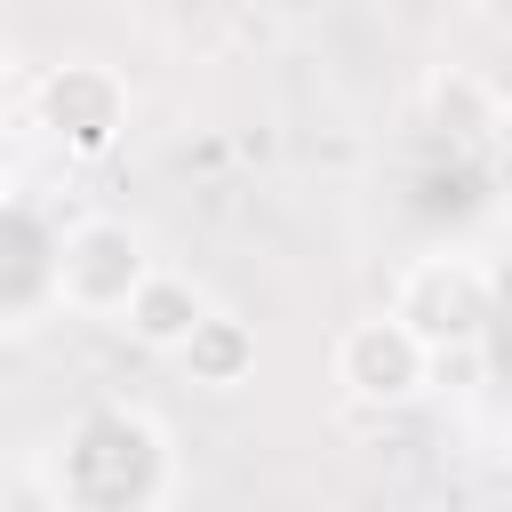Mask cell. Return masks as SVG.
<instances>
[{"label":"cell","mask_w":512,"mask_h":512,"mask_svg":"<svg viewBox=\"0 0 512 512\" xmlns=\"http://www.w3.org/2000/svg\"><path fill=\"white\" fill-rule=\"evenodd\" d=\"M176 368H184L200 392H240V384L256 376V328H248L240 312H224V304H216V312L184 336Z\"/></svg>","instance_id":"52a82bcc"},{"label":"cell","mask_w":512,"mask_h":512,"mask_svg":"<svg viewBox=\"0 0 512 512\" xmlns=\"http://www.w3.org/2000/svg\"><path fill=\"white\" fill-rule=\"evenodd\" d=\"M488 264L456 256V248H432V256H408L400 280H392V320L424 344V352H456V344H488Z\"/></svg>","instance_id":"3957f363"},{"label":"cell","mask_w":512,"mask_h":512,"mask_svg":"<svg viewBox=\"0 0 512 512\" xmlns=\"http://www.w3.org/2000/svg\"><path fill=\"white\" fill-rule=\"evenodd\" d=\"M328 376H336V392L360 400V408H408L416 392H432V352H424L392 312H368V320H344V328H336Z\"/></svg>","instance_id":"277c9868"},{"label":"cell","mask_w":512,"mask_h":512,"mask_svg":"<svg viewBox=\"0 0 512 512\" xmlns=\"http://www.w3.org/2000/svg\"><path fill=\"white\" fill-rule=\"evenodd\" d=\"M32 120L48 128V144L96 160V152H112L120 128H128V80H120L112 64H96V56H64V64L40 72Z\"/></svg>","instance_id":"5b68a950"},{"label":"cell","mask_w":512,"mask_h":512,"mask_svg":"<svg viewBox=\"0 0 512 512\" xmlns=\"http://www.w3.org/2000/svg\"><path fill=\"white\" fill-rule=\"evenodd\" d=\"M152 272H160V256H152L144 224H128V216H80L56 240V256H48V296L64 312H80V320H112V312H128V296Z\"/></svg>","instance_id":"7a4b0ae2"},{"label":"cell","mask_w":512,"mask_h":512,"mask_svg":"<svg viewBox=\"0 0 512 512\" xmlns=\"http://www.w3.org/2000/svg\"><path fill=\"white\" fill-rule=\"evenodd\" d=\"M40 488L64 512H160L176 496V440L152 408L96 400L40 456Z\"/></svg>","instance_id":"6da1fadb"},{"label":"cell","mask_w":512,"mask_h":512,"mask_svg":"<svg viewBox=\"0 0 512 512\" xmlns=\"http://www.w3.org/2000/svg\"><path fill=\"white\" fill-rule=\"evenodd\" d=\"M208 312H216V296H208L192 272H168V264H160V272L128 296V312H120V320H128V336H136L144 352H168V360H176V352H184V336H192Z\"/></svg>","instance_id":"8992f818"},{"label":"cell","mask_w":512,"mask_h":512,"mask_svg":"<svg viewBox=\"0 0 512 512\" xmlns=\"http://www.w3.org/2000/svg\"><path fill=\"white\" fill-rule=\"evenodd\" d=\"M424 112H432V128H448L456 144H496V120H504L496 88H488L480 72H464V64H440V72L424 80Z\"/></svg>","instance_id":"ba28073f"},{"label":"cell","mask_w":512,"mask_h":512,"mask_svg":"<svg viewBox=\"0 0 512 512\" xmlns=\"http://www.w3.org/2000/svg\"><path fill=\"white\" fill-rule=\"evenodd\" d=\"M480 368H488V344H456V352H432V384H448V392H472V384H480Z\"/></svg>","instance_id":"9c48e42d"}]
</instances>
